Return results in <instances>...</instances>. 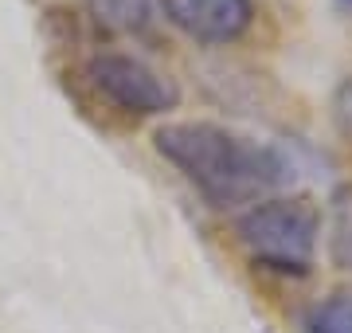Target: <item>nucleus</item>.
I'll return each instance as SVG.
<instances>
[{
    "label": "nucleus",
    "mask_w": 352,
    "mask_h": 333,
    "mask_svg": "<svg viewBox=\"0 0 352 333\" xmlns=\"http://www.w3.org/2000/svg\"><path fill=\"white\" fill-rule=\"evenodd\" d=\"M157 153L196 184V193L215 208L251 204L266 189L286 180V157L247 141L215 122H173L153 133Z\"/></svg>",
    "instance_id": "nucleus-1"
},
{
    "label": "nucleus",
    "mask_w": 352,
    "mask_h": 333,
    "mask_svg": "<svg viewBox=\"0 0 352 333\" xmlns=\"http://www.w3.org/2000/svg\"><path fill=\"white\" fill-rule=\"evenodd\" d=\"M235 235L247 255L278 275H309L317 255L321 219L309 200H266L235 219Z\"/></svg>",
    "instance_id": "nucleus-2"
},
{
    "label": "nucleus",
    "mask_w": 352,
    "mask_h": 333,
    "mask_svg": "<svg viewBox=\"0 0 352 333\" xmlns=\"http://www.w3.org/2000/svg\"><path fill=\"white\" fill-rule=\"evenodd\" d=\"M82 75H87L90 90L102 103H110L118 114L153 118V114L176 110V103H180V90H176L173 78H164L149 63H141V59L122 55V52L90 55Z\"/></svg>",
    "instance_id": "nucleus-3"
},
{
    "label": "nucleus",
    "mask_w": 352,
    "mask_h": 333,
    "mask_svg": "<svg viewBox=\"0 0 352 333\" xmlns=\"http://www.w3.org/2000/svg\"><path fill=\"white\" fill-rule=\"evenodd\" d=\"M164 20L200 43H235L254 24V0H161Z\"/></svg>",
    "instance_id": "nucleus-4"
},
{
    "label": "nucleus",
    "mask_w": 352,
    "mask_h": 333,
    "mask_svg": "<svg viewBox=\"0 0 352 333\" xmlns=\"http://www.w3.org/2000/svg\"><path fill=\"white\" fill-rule=\"evenodd\" d=\"M90 8H94V20L113 32H133L149 20V8L153 0H90Z\"/></svg>",
    "instance_id": "nucleus-5"
},
{
    "label": "nucleus",
    "mask_w": 352,
    "mask_h": 333,
    "mask_svg": "<svg viewBox=\"0 0 352 333\" xmlns=\"http://www.w3.org/2000/svg\"><path fill=\"white\" fill-rule=\"evenodd\" d=\"M309 333H352V294H333L309 314Z\"/></svg>",
    "instance_id": "nucleus-6"
},
{
    "label": "nucleus",
    "mask_w": 352,
    "mask_h": 333,
    "mask_svg": "<svg viewBox=\"0 0 352 333\" xmlns=\"http://www.w3.org/2000/svg\"><path fill=\"white\" fill-rule=\"evenodd\" d=\"M333 263L340 270H352V193H344L333 224Z\"/></svg>",
    "instance_id": "nucleus-7"
},
{
    "label": "nucleus",
    "mask_w": 352,
    "mask_h": 333,
    "mask_svg": "<svg viewBox=\"0 0 352 333\" xmlns=\"http://www.w3.org/2000/svg\"><path fill=\"white\" fill-rule=\"evenodd\" d=\"M333 110H337V122L352 133V78H344L337 87V98H333Z\"/></svg>",
    "instance_id": "nucleus-8"
},
{
    "label": "nucleus",
    "mask_w": 352,
    "mask_h": 333,
    "mask_svg": "<svg viewBox=\"0 0 352 333\" xmlns=\"http://www.w3.org/2000/svg\"><path fill=\"white\" fill-rule=\"evenodd\" d=\"M349 4H352V0H349Z\"/></svg>",
    "instance_id": "nucleus-9"
}]
</instances>
